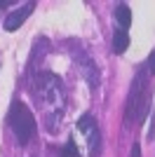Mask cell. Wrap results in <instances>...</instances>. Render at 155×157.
Segmentation results:
<instances>
[{
	"instance_id": "5",
	"label": "cell",
	"mask_w": 155,
	"mask_h": 157,
	"mask_svg": "<svg viewBox=\"0 0 155 157\" xmlns=\"http://www.w3.org/2000/svg\"><path fill=\"white\" fill-rule=\"evenodd\" d=\"M33 12V2H26V5H21L19 10H14V12H10L5 17V24H2V26H5V31H17V28L21 26V24H24L26 19H28V14Z\"/></svg>"
},
{
	"instance_id": "2",
	"label": "cell",
	"mask_w": 155,
	"mask_h": 157,
	"mask_svg": "<svg viewBox=\"0 0 155 157\" xmlns=\"http://www.w3.org/2000/svg\"><path fill=\"white\" fill-rule=\"evenodd\" d=\"M40 101L47 108H57V113H61V103H64V92H61V80L52 73H45L40 78Z\"/></svg>"
},
{
	"instance_id": "9",
	"label": "cell",
	"mask_w": 155,
	"mask_h": 157,
	"mask_svg": "<svg viewBox=\"0 0 155 157\" xmlns=\"http://www.w3.org/2000/svg\"><path fill=\"white\" fill-rule=\"evenodd\" d=\"M148 73L155 75V49L150 52V56H148Z\"/></svg>"
},
{
	"instance_id": "4",
	"label": "cell",
	"mask_w": 155,
	"mask_h": 157,
	"mask_svg": "<svg viewBox=\"0 0 155 157\" xmlns=\"http://www.w3.org/2000/svg\"><path fill=\"white\" fill-rule=\"evenodd\" d=\"M78 129L82 131V134H87V138H89V157H97L99 155V141H101V134H99V127L97 122H94V117L92 115H82L80 117V122H78Z\"/></svg>"
},
{
	"instance_id": "1",
	"label": "cell",
	"mask_w": 155,
	"mask_h": 157,
	"mask_svg": "<svg viewBox=\"0 0 155 157\" xmlns=\"http://www.w3.org/2000/svg\"><path fill=\"white\" fill-rule=\"evenodd\" d=\"M7 124L14 131L19 143H28L35 136V131H38V122H35L33 113L28 110V105L24 101H14L12 103V108L7 113Z\"/></svg>"
},
{
	"instance_id": "8",
	"label": "cell",
	"mask_w": 155,
	"mask_h": 157,
	"mask_svg": "<svg viewBox=\"0 0 155 157\" xmlns=\"http://www.w3.org/2000/svg\"><path fill=\"white\" fill-rule=\"evenodd\" d=\"M61 157H80V152H78V148H75V143H73V141H68V143L64 145Z\"/></svg>"
},
{
	"instance_id": "3",
	"label": "cell",
	"mask_w": 155,
	"mask_h": 157,
	"mask_svg": "<svg viewBox=\"0 0 155 157\" xmlns=\"http://www.w3.org/2000/svg\"><path fill=\"white\" fill-rule=\"evenodd\" d=\"M136 105V113H134V124H139L148 110V103H146V75L139 73L134 80V87H132V94H129V103H127V113Z\"/></svg>"
},
{
	"instance_id": "11",
	"label": "cell",
	"mask_w": 155,
	"mask_h": 157,
	"mask_svg": "<svg viewBox=\"0 0 155 157\" xmlns=\"http://www.w3.org/2000/svg\"><path fill=\"white\" fill-rule=\"evenodd\" d=\"M5 5H7V2H0V7H5Z\"/></svg>"
},
{
	"instance_id": "6",
	"label": "cell",
	"mask_w": 155,
	"mask_h": 157,
	"mask_svg": "<svg viewBox=\"0 0 155 157\" xmlns=\"http://www.w3.org/2000/svg\"><path fill=\"white\" fill-rule=\"evenodd\" d=\"M127 47H129V31L115 28V33H113V52L115 54H125Z\"/></svg>"
},
{
	"instance_id": "7",
	"label": "cell",
	"mask_w": 155,
	"mask_h": 157,
	"mask_svg": "<svg viewBox=\"0 0 155 157\" xmlns=\"http://www.w3.org/2000/svg\"><path fill=\"white\" fill-rule=\"evenodd\" d=\"M115 19H117V24H120V28H125V31L129 28V24H132V12H129V7L125 5V2L115 5Z\"/></svg>"
},
{
	"instance_id": "10",
	"label": "cell",
	"mask_w": 155,
	"mask_h": 157,
	"mask_svg": "<svg viewBox=\"0 0 155 157\" xmlns=\"http://www.w3.org/2000/svg\"><path fill=\"white\" fill-rule=\"evenodd\" d=\"M129 157H141V148H139V145H132V150H129Z\"/></svg>"
}]
</instances>
